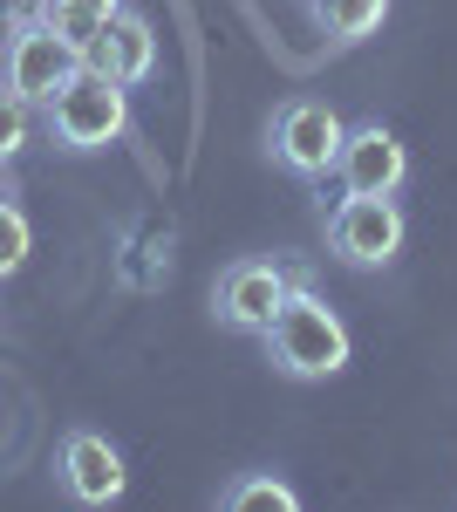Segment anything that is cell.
I'll use <instances>...</instances> for the list:
<instances>
[{"label":"cell","mask_w":457,"mask_h":512,"mask_svg":"<svg viewBox=\"0 0 457 512\" xmlns=\"http://www.w3.org/2000/svg\"><path fill=\"white\" fill-rule=\"evenodd\" d=\"M260 342H267V362L280 376H294V383H328V376L348 369V328L307 280L287 287V301L273 308V321L260 328Z\"/></svg>","instance_id":"1"},{"label":"cell","mask_w":457,"mask_h":512,"mask_svg":"<svg viewBox=\"0 0 457 512\" xmlns=\"http://www.w3.org/2000/svg\"><path fill=\"white\" fill-rule=\"evenodd\" d=\"M41 123H48V137L62 151H110L116 137L130 130V89L82 62L76 76L41 103Z\"/></svg>","instance_id":"2"},{"label":"cell","mask_w":457,"mask_h":512,"mask_svg":"<svg viewBox=\"0 0 457 512\" xmlns=\"http://www.w3.org/2000/svg\"><path fill=\"white\" fill-rule=\"evenodd\" d=\"M76 69H82V48L62 41L41 14H21V21L7 28V41H0V82H7L14 96H28L35 110L76 76Z\"/></svg>","instance_id":"3"},{"label":"cell","mask_w":457,"mask_h":512,"mask_svg":"<svg viewBox=\"0 0 457 512\" xmlns=\"http://www.w3.org/2000/svg\"><path fill=\"white\" fill-rule=\"evenodd\" d=\"M348 123L321 103V96H287L267 123V144H273V164L287 178H328L335 171V151H342Z\"/></svg>","instance_id":"4"},{"label":"cell","mask_w":457,"mask_h":512,"mask_svg":"<svg viewBox=\"0 0 457 512\" xmlns=\"http://www.w3.org/2000/svg\"><path fill=\"white\" fill-rule=\"evenodd\" d=\"M403 205L396 198H355L342 192L335 212H328V253L342 267H389L403 253Z\"/></svg>","instance_id":"5"},{"label":"cell","mask_w":457,"mask_h":512,"mask_svg":"<svg viewBox=\"0 0 457 512\" xmlns=\"http://www.w3.org/2000/svg\"><path fill=\"white\" fill-rule=\"evenodd\" d=\"M294 280H307V274L280 267V260H232L226 274L212 280V315H219V328H232V335H260L273 321V308L287 301Z\"/></svg>","instance_id":"6"},{"label":"cell","mask_w":457,"mask_h":512,"mask_svg":"<svg viewBox=\"0 0 457 512\" xmlns=\"http://www.w3.org/2000/svg\"><path fill=\"white\" fill-rule=\"evenodd\" d=\"M403 178H410V151L396 144V130H382V123H355L342 137V151H335V185L355 198H396L403 192Z\"/></svg>","instance_id":"7"},{"label":"cell","mask_w":457,"mask_h":512,"mask_svg":"<svg viewBox=\"0 0 457 512\" xmlns=\"http://www.w3.org/2000/svg\"><path fill=\"white\" fill-rule=\"evenodd\" d=\"M62 492L76 499V506H116L123 499V485H130V472H123V451H116L103 431H69L62 437Z\"/></svg>","instance_id":"8"},{"label":"cell","mask_w":457,"mask_h":512,"mask_svg":"<svg viewBox=\"0 0 457 512\" xmlns=\"http://www.w3.org/2000/svg\"><path fill=\"white\" fill-rule=\"evenodd\" d=\"M82 62L103 69L110 82H123V89H137V82L157 69V28L137 14V7H116V21L82 48Z\"/></svg>","instance_id":"9"},{"label":"cell","mask_w":457,"mask_h":512,"mask_svg":"<svg viewBox=\"0 0 457 512\" xmlns=\"http://www.w3.org/2000/svg\"><path fill=\"white\" fill-rule=\"evenodd\" d=\"M307 14H314L328 48H355L389 21V0H307Z\"/></svg>","instance_id":"10"},{"label":"cell","mask_w":457,"mask_h":512,"mask_svg":"<svg viewBox=\"0 0 457 512\" xmlns=\"http://www.w3.org/2000/svg\"><path fill=\"white\" fill-rule=\"evenodd\" d=\"M116 7H123V0H35V14H41V21H48L62 41H76V48H89V41L110 28Z\"/></svg>","instance_id":"11"},{"label":"cell","mask_w":457,"mask_h":512,"mask_svg":"<svg viewBox=\"0 0 457 512\" xmlns=\"http://www.w3.org/2000/svg\"><path fill=\"white\" fill-rule=\"evenodd\" d=\"M219 506L226 512H253V506H273V512H294V485H280L273 472H253V478H232L226 492H219Z\"/></svg>","instance_id":"12"},{"label":"cell","mask_w":457,"mask_h":512,"mask_svg":"<svg viewBox=\"0 0 457 512\" xmlns=\"http://www.w3.org/2000/svg\"><path fill=\"white\" fill-rule=\"evenodd\" d=\"M28 253H35V226H28V212H21L14 198H0V280L21 274Z\"/></svg>","instance_id":"13"},{"label":"cell","mask_w":457,"mask_h":512,"mask_svg":"<svg viewBox=\"0 0 457 512\" xmlns=\"http://www.w3.org/2000/svg\"><path fill=\"white\" fill-rule=\"evenodd\" d=\"M28 137H35V103H28V96H14V89L0 82V164L21 158V151H28Z\"/></svg>","instance_id":"14"},{"label":"cell","mask_w":457,"mask_h":512,"mask_svg":"<svg viewBox=\"0 0 457 512\" xmlns=\"http://www.w3.org/2000/svg\"><path fill=\"white\" fill-rule=\"evenodd\" d=\"M0 198H14V185H7V164H0Z\"/></svg>","instance_id":"15"}]
</instances>
